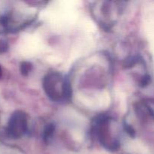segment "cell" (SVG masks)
<instances>
[{
	"instance_id": "6da1fadb",
	"label": "cell",
	"mask_w": 154,
	"mask_h": 154,
	"mask_svg": "<svg viewBox=\"0 0 154 154\" xmlns=\"http://www.w3.org/2000/svg\"><path fill=\"white\" fill-rule=\"evenodd\" d=\"M26 118L25 116L21 113H16L12 116L9 121L8 132L14 137H19L24 133L26 130Z\"/></svg>"
},
{
	"instance_id": "7a4b0ae2",
	"label": "cell",
	"mask_w": 154,
	"mask_h": 154,
	"mask_svg": "<svg viewBox=\"0 0 154 154\" xmlns=\"http://www.w3.org/2000/svg\"><path fill=\"white\" fill-rule=\"evenodd\" d=\"M2 76V69H1V67H0V77Z\"/></svg>"
}]
</instances>
